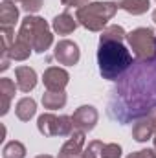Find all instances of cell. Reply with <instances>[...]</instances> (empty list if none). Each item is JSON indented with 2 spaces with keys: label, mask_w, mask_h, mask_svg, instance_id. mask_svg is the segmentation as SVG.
Returning a JSON list of instances; mask_svg holds the SVG:
<instances>
[{
  "label": "cell",
  "mask_w": 156,
  "mask_h": 158,
  "mask_svg": "<svg viewBox=\"0 0 156 158\" xmlns=\"http://www.w3.org/2000/svg\"><path fill=\"white\" fill-rule=\"evenodd\" d=\"M156 109V57L136 59L116 81L107 112L119 123L145 118Z\"/></svg>",
  "instance_id": "obj_1"
},
{
  "label": "cell",
  "mask_w": 156,
  "mask_h": 158,
  "mask_svg": "<svg viewBox=\"0 0 156 158\" xmlns=\"http://www.w3.org/2000/svg\"><path fill=\"white\" fill-rule=\"evenodd\" d=\"M97 64H99V72L103 79L109 81H117L132 64V53L129 52V48L123 46V42H99V50H97Z\"/></svg>",
  "instance_id": "obj_2"
},
{
  "label": "cell",
  "mask_w": 156,
  "mask_h": 158,
  "mask_svg": "<svg viewBox=\"0 0 156 158\" xmlns=\"http://www.w3.org/2000/svg\"><path fill=\"white\" fill-rule=\"evenodd\" d=\"M116 11L117 2H90L76 11V19L88 31H103Z\"/></svg>",
  "instance_id": "obj_3"
},
{
  "label": "cell",
  "mask_w": 156,
  "mask_h": 158,
  "mask_svg": "<svg viewBox=\"0 0 156 158\" xmlns=\"http://www.w3.org/2000/svg\"><path fill=\"white\" fill-rule=\"evenodd\" d=\"M18 39L26 40L37 53H44L53 44V35L50 31L48 22L37 15H28L26 19H22Z\"/></svg>",
  "instance_id": "obj_4"
},
{
  "label": "cell",
  "mask_w": 156,
  "mask_h": 158,
  "mask_svg": "<svg viewBox=\"0 0 156 158\" xmlns=\"http://www.w3.org/2000/svg\"><path fill=\"white\" fill-rule=\"evenodd\" d=\"M129 46L136 59H154L156 57V35L151 28H136L127 33Z\"/></svg>",
  "instance_id": "obj_5"
},
{
  "label": "cell",
  "mask_w": 156,
  "mask_h": 158,
  "mask_svg": "<svg viewBox=\"0 0 156 158\" xmlns=\"http://www.w3.org/2000/svg\"><path fill=\"white\" fill-rule=\"evenodd\" d=\"M53 57L61 63V64H66V66H74L77 64L79 57H81V52H79V46L74 40L63 39L55 44V50H53Z\"/></svg>",
  "instance_id": "obj_6"
},
{
  "label": "cell",
  "mask_w": 156,
  "mask_h": 158,
  "mask_svg": "<svg viewBox=\"0 0 156 158\" xmlns=\"http://www.w3.org/2000/svg\"><path fill=\"white\" fill-rule=\"evenodd\" d=\"M97 119H99V114H97V110L92 105H81L77 110L74 112V116H72L74 127L77 131H83V132L92 131L96 127Z\"/></svg>",
  "instance_id": "obj_7"
},
{
  "label": "cell",
  "mask_w": 156,
  "mask_h": 158,
  "mask_svg": "<svg viewBox=\"0 0 156 158\" xmlns=\"http://www.w3.org/2000/svg\"><path fill=\"white\" fill-rule=\"evenodd\" d=\"M68 81H70L68 72L64 68H59V66H50L42 74V83L48 90H64Z\"/></svg>",
  "instance_id": "obj_8"
},
{
  "label": "cell",
  "mask_w": 156,
  "mask_h": 158,
  "mask_svg": "<svg viewBox=\"0 0 156 158\" xmlns=\"http://www.w3.org/2000/svg\"><path fill=\"white\" fill-rule=\"evenodd\" d=\"M84 134L86 132H83V131H74L70 136H68V140L64 142V145L61 147V151H59V158H77L83 155V147H84Z\"/></svg>",
  "instance_id": "obj_9"
},
{
  "label": "cell",
  "mask_w": 156,
  "mask_h": 158,
  "mask_svg": "<svg viewBox=\"0 0 156 158\" xmlns=\"http://www.w3.org/2000/svg\"><path fill=\"white\" fill-rule=\"evenodd\" d=\"M59 125H61V116H55L51 112L40 114L37 119V129L40 134L51 138V136H59Z\"/></svg>",
  "instance_id": "obj_10"
},
{
  "label": "cell",
  "mask_w": 156,
  "mask_h": 158,
  "mask_svg": "<svg viewBox=\"0 0 156 158\" xmlns=\"http://www.w3.org/2000/svg\"><path fill=\"white\" fill-rule=\"evenodd\" d=\"M15 77H17L18 90H22V92H31L37 86V74L30 66H18L15 70Z\"/></svg>",
  "instance_id": "obj_11"
},
{
  "label": "cell",
  "mask_w": 156,
  "mask_h": 158,
  "mask_svg": "<svg viewBox=\"0 0 156 158\" xmlns=\"http://www.w3.org/2000/svg\"><path fill=\"white\" fill-rule=\"evenodd\" d=\"M17 88H18V86H17L11 79H7V77L0 79V109H2L0 114H2V116L7 114V110H9V103H11V99H13Z\"/></svg>",
  "instance_id": "obj_12"
},
{
  "label": "cell",
  "mask_w": 156,
  "mask_h": 158,
  "mask_svg": "<svg viewBox=\"0 0 156 158\" xmlns=\"http://www.w3.org/2000/svg\"><path fill=\"white\" fill-rule=\"evenodd\" d=\"M77 19H74L70 13H61V15H57L55 19H53V22H51V28H53V31L55 33H59V35H70L76 28H77Z\"/></svg>",
  "instance_id": "obj_13"
},
{
  "label": "cell",
  "mask_w": 156,
  "mask_h": 158,
  "mask_svg": "<svg viewBox=\"0 0 156 158\" xmlns=\"http://www.w3.org/2000/svg\"><path fill=\"white\" fill-rule=\"evenodd\" d=\"M154 127H153V123H151V119L147 118H140L136 119V123H134V127H132V138L136 140V142H147V140H151L153 136H154Z\"/></svg>",
  "instance_id": "obj_14"
},
{
  "label": "cell",
  "mask_w": 156,
  "mask_h": 158,
  "mask_svg": "<svg viewBox=\"0 0 156 158\" xmlns=\"http://www.w3.org/2000/svg\"><path fill=\"white\" fill-rule=\"evenodd\" d=\"M18 20V7L11 0H4L0 6V24L2 28H13V24Z\"/></svg>",
  "instance_id": "obj_15"
},
{
  "label": "cell",
  "mask_w": 156,
  "mask_h": 158,
  "mask_svg": "<svg viewBox=\"0 0 156 158\" xmlns=\"http://www.w3.org/2000/svg\"><path fill=\"white\" fill-rule=\"evenodd\" d=\"M42 105H44V109H50V110L63 109L66 105L64 90H46L42 94Z\"/></svg>",
  "instance_id": "obj_16"
},
{
  "label": "cell",
  "mask_w": 156,
  "mask_h": 158,
  "mask_svg": "<svg viewBox=\"0 0 156 158\" xmlns=\"http://www.w3.org/2000/svg\"><path fill=\"white\" fill-rule=\"evenodd\" d=\"M35 112H37V103H35V99H31V98H22V99H18V103H17V107H15V114H17V118L20 119V121H30V119L35 116Z\"/></svg>",
  "instance_id": "obj_17"
},
{
  "label": "cell",
  "mask_w": 156,
  "mask_h": 158,
  "mask_svg": "<svg viewBox=\"0 0 156 158\" xmlns=\"http://www.w3.org/2000/svg\"><path fill=\"white\" fill-rule=\"evenodd\" d=\"M117 7L130 15H143L151 7V0H117Z\"/></svg>",
  "instance_id": "obj_18"
},
{
  "label": "cell",
  "mask_w": 156,
  "mask_h": 158,
  "mask_svg": "<svg viewBox=\"0 0 156 158\" xmlns=\"http://www.w3.org/2000/svg\"><path fill=\"white\" fill-rule=\"evenodd\" d=\"M31 46L26 42V40L22 39H17L6 52H7V55L13 59V61H26L28 57H30V53H31Z\"/></svg>",
  "instance_id": "obj_19"
},
{
  "label": "cell",
  "mask_w": 156,
  "mask_h": 158,
  "mask_svg": "<svg viewBox=\"0 0 156 158\" xmlns=\"http://www.w3.org/2000/svg\"><path fill=\"white\" fill-rule=\"evenodd\" d=\"M125 39H127V33H125V30H123L121 26H117V24L107 26V28L101 31V35H99V42H112V40L123 42Z\"/></svg>",
  "instance_id": "obj_20"
},
{
  "label": "cell",
  "mask_w": 156,
  "mask_h": 158,
  "mask_svg": "<svg viewBox=\"0 0 156 158\" xmlns=\"http://www.w3.org/2000/svg\"><path fill=\"white\" fill-rule=\"evenodd\" d=\"M2 156L4 158H24L26 156V147L24 143L17 142V140H11L4 145L2 149Z\"/></svg>",
  "instance_id": "obj_21"
},
{
  "label": "cell",
  "mask_w": 156,
  "mask_h": 158,
  "mask_svg": "<svg viewBox=\"0 0 156 158\" xmlns=\"http://www.w3.org/2000/svg\"><path fill=\"white\" fill-rule=\"evenodd\" d=\"M103 147H105L103 142H99V140H92V142L84 147V151H83L81 158H103Z\"/></svg>",
  "instance_id": "obj_22"
},
{
  "label": "cell",
  "mask_w": 156,
  "mask_h": 158,
  "mask_svg": "<svg viewBox=\"0 0 156 158\" xmlns=\"http://www.w3.org/2000/svg\"><path fill=\"white\" fill-rule=\"evenodd\" d=\"M2 52H6L13 42H15V31H13V28H2Z\"/></svg>",
  "instance_id": "obj_23"
},
{
  "label": "cell",
  "mask_w": 156,
  "mask_h": 158,
  "mask_svg": "<svg viewBox=\"0 0 156 158\" xmlns=\"http://www.w3.org/2000/svg\"><path fill=\"white\" fill-rule=\"evenodd\" d=\"M103 158H121V147L117 143H105Z\"/></svg>",
  "instance_id": "obj_24"
},
{
  "label": "cell",
  "mask_w": 156,
  "mask_h": 158,
  "mask_svg": "<svg viewBox=\"0 0 156 158\" xmlns=\"http://www.w3.org/2000/svg\"><path fill=\"white\" fill-rule=\"evenodd\" d=\"M127 158H156V151H153V149H142V151L130 153Z\"/></svg>",
  "instance_id": "obj_25"
},
{
  "label": "cell",
  "mask_w": 156,
  "mask_h": 158,
  "mask_svg": "<svg viewBox=\"0 0 156 158\" xmlns=\"http://www.w3.org/2000/svg\"><path fill=\"white\" fill-rule=\"evenodd\" d=\"M63 2V6L64 7H83V6H86V4H90V0H61Z\"/></svg>",
  "instance_id": "obj_26"
},
{
  "label": "cell",
  "mask_w": 156,
  "mask_h": 158,
  "mask_svg": "<svg viewBox=\"0 0 156 158\" xmlns=\"http://www.w3.org/2000/svg\"><path fill=\"white\" fill-rule=\"evenodd\" d=\"M9 55H7V52H2V61H0V70L4 72V70H7L9 68Z\"/></svg>",
  "instance_id": "obj_27"
},
{
  "label": "cell",
  "mask_w": 156,
  "mask_h": 158,
  "mask_svg": "<svg viewBox=\"0 0 156 158\" xmlns=\"http://www.w3.org/2000/svg\"><path fill=\"white\" fill-rule=\"evenodd\" d=\"M147 118L151 119V123H153V127H154V131H156V109L151 112V114H147Z\"/></svg>",
  "instance_id": "obj_28"
},
{
  "label": "cell",
  "mask_w": 156,
  "mask_h": 158,
  "mask_svg": "<svg viewBox=\"0 0 156 158\" xmlns=\"http://www.w3.org/2000/svg\"><path fill=\"white\" fill-rule=\"evenodd\" d=\"M13 2H18V4H20V7H22V6H26V4H30L31 0H13Z\"/></svg>",
  "instance_id": "obj_29"
},
{
  "label": "cell",
  "mask_w": 156,
  "mask_h": 158,
  "mask_svg": "<svg viewBox=\"0 0 156 158\" xmlns=\"http://www.w3.org/2000/svg\"><path fill=\"white\" fill-rule=\"evenodd\" d=\"M35 158H53V156H50V155H39V156H35Z\"/></svg>",
  "instance_id": "obj_30"
},
{
  "label": "cell",
  "mask_w": 156,
  "mask_h": 158,
  "mask_svg": "<svg viewBox=\"0 0 156 158\" xmlns=\"http://www.w3.org/2000/svg\"><path fill=\"white\" fill-rule=\"evenodd\" d=\"M153 20H154V24H156V9L153 11Z\"/></svg>",
  "instance_id": "obj_31"
},
{
  "label": "cell",
  "mask_w": 156,
  "mask_h": 158,
  "mask_svg": "<svg viewBox=\"0 0 156 158\" xmlns=\"http://www.w3.org/2000/svg\"><path fill=\"white\" fill-rule=\"evenodd\" d=\"M153 142H154V149H156V132H154V136H153Z\"/></svg>",
  "instance_id": "obj_32"
},
{
  "label": "cell",
  "mask_w": 156,
  "mask_h": 158,
  "mask_svg": "<svg viewBox=\"0 0 156 158\" xmlns=\"http://www.w3.org/2000/svg\"><path fill=\"white\" fill-rule=\"evenodd\" d=\"M77 158H81V156H77Z\"/></svg>",
  "instance_id": "obj_33"
}]
</instances>
